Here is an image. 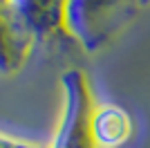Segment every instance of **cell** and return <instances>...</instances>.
Returning <instances> with one entry per match:
<instances>
[{"label":"cell","mask_w":150,"mask_h":148,"mask_svg":"<svg viewBox=\"0 0 150 148\" xmlns=\"http://www.w3.org/2000/svg\"><path fill=\"white\" fill-rule=\"evenodd\" d=\"M65 90H67L65 119H63L61 132L54 142V148H90L94 135H92V121H90L88 99H85L81 74L76 72L67 74Z\"/></svg>","instance_id":"obj_1"},{"label":"cell","mask_w":150,"mask_h":148,"mask_svg":"<svg viewBox=\"0 0 150 148\" xmlns=\"http://www.w3.org/2000/svg\"><path fill=\"white\" fill-rule=\"evenodd\" d=\"M27 36L47 38L67 25L69 0H7Z\"/></svg>","instance_id":"obj_2"},{"label":"cell","mask_w":150,"mask_h":148,"mask_svg":"<svg viewBox=\"0 0 150 148\" xmlns=\"http://www.w3.org/2000/svg\"><path fill=\"white\" fill-rule=\"evenodd\" d=\"M31 38L20 27L7 0H0V72H13L20 68Z\"/></svg>","instance_id":"obj_3"},{"label":"cell","mask_w":150,"mask_h":148,"mask_svg":"<svg viewBox=\"0 0 150 148\" xmlns=\"http://www.w3.org/2000/svg\"><path fill=\"white\" fill-rule=\"evenodd\" d=\"M130 119L121 108L117 105H108L101 108L92 119V135L94 142H99L105 148H117L130 137Z\"/></svg>","instance_id":"obj_4"},{"label":"cell","mask_w":150,"mask_h":148,"mask_svg":"<svg viewBox=\"0 0 150 148\" xmlns=\"http://www.w3.org/2000/svg\"><path fill=\"white\" fill-rule=\"evenodd\" d=\"M0 148H31V146H25V144H18L13 139H7V137L0 135Z\"/></svg>","instance_id":"obj_5"}]
</instances>
